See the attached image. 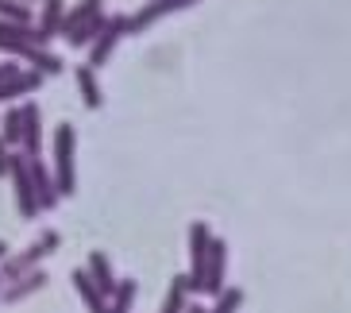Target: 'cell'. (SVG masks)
Wrapping results in <instances>:
<instances>
[{
  "instance_id": "6da1fadb",
  "label": "cell",
  "mask_w": 351,
  "mask_h": 313,
  "mask_svg": "<svg viewBox=\"0 0 351 313\" xmlns=\"http://www.w3.org/2000/svg\"><path fill=\"white\" fill-rule=\"evenodd\" d=\"M8 170L16 178V194H20V209L32 217L39 213V189H35V178H32V167H27V159L23 155H12L8 159Z\"/></svg>"
},
{
  "instance_id": "7a4b0ae2",
  "label": "cell",
  "mask_w": 351,
  "mask_h": 313,
  "mask_svg": "<svg viewBox=\"0 0 351 313\" xmlns=\"http://www.w3.org/2000/svg\"><path fill=\"white\" fill-rule=\"evenodd\" d=\"M54 155H58V189L70 194V189H73V128L70 124H58Z\"/></svg>"
},
{
  "instance_id": "3957f363",
  "label": "cell",
  "mask_w": 351,
  "mask_h": 313,
  "mask_svg": "<svg viewBox=\"0 0 351 313\" xmlns=\"http://www.w3.org/2000/svg\"><path fill=\"white\" fill-rule=\"evenodd\" d=\"M193 279L189 286L193 290H205V275H208V229L205 224H193Z\"/></svg>"
},
{
  "instance_id": "277c9868",
  "label": "cell",
  "mask_w": 351,
  "mask_h": 313,
  "mask_svg": "<svg viewBox=\"0 0 351 313\" xmlns=\"http://www.w3.org/2000/svg\"><path fill=\"white\" fill-rule=\"evenodd\" d=\"M124 27H132V23H128V20H120V16H116V20H104V27H101V43L93 47V58H89V62H93V66H101L104 58H108V51H112V43L120 39V32H124Z\"/></svg>"
},
{
  "instance_id": "5b68a950",
  "label": "cell",
  "mask_w": 351,
  "mask_h": 313,
  "mask_svg": "<svg viewBox=\"0 0 351 313\" xmlns=\"http://www.w3.org/2000/svg\"><path fill=\"white\" fill-rule=\"evenodd\" d=\"M51 248H58V232H47V236H43V240L35 244L27 255H23V259H12V263H8V271H27V267H32V263H39Z\"/></svg>"
},
{
  "instance_id": "8992f818",
  "label": "cell",
  "mask_w": 351,
  "mask_h": 313,
  "mask_svg": "<svg viewBox=\"0 0 351 313\" xmlns=\"http://www.w3.org/2000/svg\"><path fill=\"white\" fill-rule=\"evenodd\" d=\"M220 275H224V240H213V251H208L205 290H220Z\"/></svg>"
},
{
  "instance_id": "52a82bcc",
  "label": "cell",
  "mask_w": 351,
  "mask_h": 313,
  "mask_svg": "<svg viewBox=\"0 0 351 313\" xmlns=\"http://www.w3.org/2000/svg\"><path fill=\"white\" fill-rule=\"evenodd\" d=\"M27 167H32V178H35V189H39V205H54V182L47 178L39 159H27Z\"/></svg>"
},
{
  "instance_id": "ba28073f",
  "label": "cell",
  "mask_w": 351,
  "mask_h": 313,
  "mask_svg": "<svg viewBox=\"0 0 351 313\" xmlns=\"http://www.w3.org/2000/svg\"><path fill=\"white\" fill-rule=\"evenodd\" d=\"M186 4H193V0H158L155 8H143L139 16L132 20V27H143V23L158 20V16H166V12H174V8H186Z\"/></svg>"
},
{
  "instance_id": "9c48e42d",
  "label": "cell",
  "mask_w": 351,
  "mask_h": 313,
  "mask_svg": "<svg viewBox=\"0 0 351 313\" xmlns=\"http://www.w3.org/2000/svg\"><path fill=\"white\" fill-rule=\"evenodd\" d=\"M73 282H77V294H82L85 302L93 305V310H104V290L101 286H93V279L85 271H73Z\"/></svg>"
},
{
  "instance_id": "30bf717a",
  "label": "cell",
  "mask_w": 351,
  "mask_h": 313,
  "mask_svg": "<svg viewBox=\"0 0 351 313\" xmlns=\"http://www.w3.org/2000/svg\"><path fill=\"white\" fill-rule=\"evenodd\" d=\"M77 85H82V93H85V104L97 108V104H101V89H97L93 66H77Z\"/></svg>"
},
{
  "instance_id": "8fae6325",
  "label": "cell",
  "mask_w": 351,
  "mask_h": 313,
  "mask_svg": "<svg viewBox=\"0 0 351 313\" xmlns=\"http://www.w3.org/2000/svg\"><path fill=\"white\" fill-rule=\"evenodd\" d=\"M89 267H93L97 286H101L104 294H116V282H112V271H108V259H104L101 251H93V259H89Z\"/></svg>"
},
{
  "instance_id": "7c38bea8",
  "label": "cell",
  "mask_w": 351,
  "mask_h": 313,
  "mask_svg": "<svg viewBox=\"0 0 351 313\" xmlns=\"http://www.w3.org/2000/svg\"><path fill=\"white\" fill-rule=\"evenodd\" d=\"M93 16H101V0H82V8H77L70 20H66V35L77 32V27H82V23H89Z\"/></svg>"
},
{
  "instance_id": "4fadbf2b",
  "label": "cell",
  "mask_w": 351,
  "mask_h": 313,
  "mask_svg": "<svg viewBox=\"0 0 351 313\" xmlns=\"http://www.w3.org/2000/svg\"><path fill=\"white\" fill-rule=\"evenodd\" d=\"M39 82H43L39 73H23V78H20V73H16V78H8V82L0 85V97H12V93H27V89H35V85H39Z\"/></svg>"
},
{
  "instance_id": "5bb4252c",
  "label": "cell",
  "mask_w": 351,
  "mask_h": 313,
  "mask_svg": "<svg viewBox=\"0 0 351 313\" xmlns=\"http://www.w3.org/2000/svg\"><path fill=\"white\" fill-rule=\"evenodd\" d=\"M58 23H62V0H47V12H43V27H39V35H43V39H51Z\"/></svg>"
},
{
  "instance_id": "9a60e30c",
  "label": "cell",
  "mask_w": 351,
  "mask_h": 313,
  "mask_svg": "<svg viewBox=\"0 0 351 313\" xmlns=\"http://www.w3.org/2000/svg\"><path fill=\"white\" fill-rule=\"evenodd\" d=\"M4 124H8V132H4V143H20V139L27 136V128H23V124H27V120H23V108H12Z\"/></svg>"
},
{
  "instance_id": "2e32d148",
  "label": "cell",
  "mask_w": 351,
  "mask_h": 313,
  "mask_svg": "<svg viewBox=\"0 0 351 313\" xmlns=\"http://www.w3.org/2000/svg\"><path fill=\"white\" fill-rule=\"evenodd\" d=\"M186 286H189V279H174V286H170V294H166V305H162L166 313H174V310L186 305Z\"/></svg>"
},
{
  "instance_id": "e0dca14e",
  "label": "cell",
  "mask_w": 351,
  "mask_h": 313,
  "mask_svg": "<svg viewBox=\"0 0 351 313\" xmlns=\"http://www.w3.org/2000/svg\"><path fill=\"white\" fill-rule=\"evenodd\" d=\"M43 282H47V279H43V275H32V279L23 282V286H12V290H8V298H12V302H16V298H23V294H32V290H39Z\"/></svg>"
},
{
  "instance_id": "ac0fdd59",
  "label": "cell",
  "mask_w": 351,
  "mask_h": 313,
  "mask_svg": "<svg viewBox=\"0 0 351 313\" xmlns=\"http://www.w3.org/2000/svg\"><path fill=\"white\" fill-rule=\"evenodd\" d=\"M0 12H4V16H12L16 23H27V8H23V4H16V0H0Z\"/></svg>"
},
{
  "instance_id": "d6986e66",
  "label": "cell",
  "mask_w": 351,
  "mask_h": 313,
  "mask_svg": "<svg viewBox=\"0 0 351 313\" xmlns=\"http://www.w3.org/2000/svg\"><path fill=\"white\" fill-rule=\"evenodd\" d=\"M132 298H135V282L128 279V282H120V294H116V310H128V305H132Z\"/></svg>"
},
{
  "instance_id": "ffe728a7",
  "label": "cell",
  "mask_w": 351,
  "mask_h": 313,
  "mask_svg": "<svg viewBox=\"0 0 351 313\" xmlns=\"http://www.w3.org/2000/svg\"><path fill=\"white\" fill-rule=\"evenodd\" d=\"M239 302H243V294H239V290H232V294H224V298H220V310H232V305H239Z\"/></svg>"
},
{
  "instance_id": "44dd1931",
  "label": "cell",
  "mask_w": 351,
  "mask_h": 313,
  "mask_svg": "<svg viewBox=\"0 0 351 313\" xmlns=\"http://www.w3.org/2000/svg\"><path fill=\"white\" fill-rule=\"evenodd\" d=\"M4 167H8V159H4V143H0V174H4Z\"/></svg>"
},
{
  "instance_id": "7402d4cb",
  "label": "cell",
  "mask_w": 351,
  "mask_h": 313,
  "mask_svg": "<svg viewBox=\"0 0 351 313\" xmlns=\"http://www.w3.org/2000/svg\"><path fill=\"white\" fill-rule=\"evenodd\" d=\"M4 251H8V248H4V244H0V255H4Z\"/></svg>"
}]
</instances>
